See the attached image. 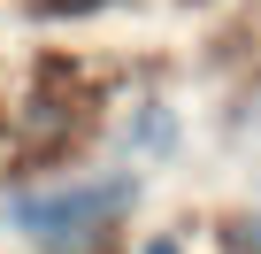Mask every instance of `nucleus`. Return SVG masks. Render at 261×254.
Here are the masks:
<instances>
[{"label": "nucleus", "instance_id": "nucleus-1", "mask_svg": "<svg viewBox=\"0 0 261 254\" xmlns=\"http://www.w3.org/2000/svg\"><path fill=\"white\" fill-rule=\"evenodd\" d=\"M130 200H139L130 177H85V185H54V193H16L8 223L39 246H62V239H100Z\"/></svg>", "mask_w": 261, "mask_h": 254}, {"label": "nucleus", "instance_id": "nucleus-2", "mask_svg": "<svg viewBox=\"0 0 261 254\" xmlns=\"http://www.w3.org/2000/svg\"><path fill=\"white\" fill-rule=\"evenodd\" d=\"M230 254H261V223H238L230 231Z\"/></svg>", "mask_w": 261, "mask_h": 254}, {"label": "nucleus", "instance_id": "nucleus-3", "mask_svg": "<svg viewBox=\"0 0 261 254\" xmlns=\"http://www.w3.org/2000/svg\"><path fill=\"white\" fill-rule=\"evenodd\" d=\"M46 16H85V8H108V0H39Z\"/></svg>", "mask_w": 261, "mask_h": 254}]
</instances>
